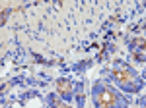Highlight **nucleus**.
<instances>
[{
  "mask_svg": "<svg viewBox=\"0 0 146 108\" xmlns=\"http://www.w3.org/2000/svg\"><path fill=\"white\" fill-rule=\"evenodd\" d=\"M100 77L109 81L117 89H121L127 95H136L142 93L146 89V79L144 75L136 70L135 66H131L125 58H115L109 66H105L100 72Z\"/></svg>",
  "mask_w": 146,
  "mask_h": 108,
  "instance_id": "1",
  "label": "nucleus"
},
{
  "mask_svg": "<svg viewBox=\"0 0 146 108\" xmlns=\"http://www.w3.org/2000/svg\"><path fill=\"white\" fill-rule=\"evenodd\" d=\"M90 98L94 108H131L133 106V97L123 93L121 89L105 81V79H96L90 87Z\"/></svg>",
  "mask_w": 146,
  "mask_h": 108,
  "instance_id": "2",
  "label": "nucleus"
},
{
  "mask_svg": "<svg viewBox=\"0 0 146 108\" xmlns=\"http://www.w3.org/2000/svg\"><path fill=\"white\" fill-rule=\"evenodd\" d=\"M53 91L64 102L72 104L74 108H84V91H86V81L84 79L56 77L53 81Z\"/></svg>",
  "mask_w": 146,
  "mask_h": 108,
  "instance_id": "3",
  "label": "nucleus"
},
{
  "mask_svg": "<svg viewBox=\"0 0 146 108\" xmlns=\"http://www.w3.org/2000/svg\"><path fill=\"white\" fill-rule=\"evenodd\" d=\"M129 54L135 64H146V37L135 35L129 39Z\"/></svg>",
  "mask_w": 146,
  "mask_h": 108,
  "instance_id": "4",
  "label": "nucleus"
},
{
  "mask_svg": "<svg viewBox=\"0 0 146 108\" xmlns=\"http://www.w3.org/2000/svg\"><path fill=\"white\" fill-rule=\"evenodd\" d=\"M43 100H45V106H47V108H74L72 104H68V102H64V100H62V98L58 97V95H56L55 91L47 93Z\"/></svg>",
  "mask_w": 146,
  "mask_h": 108,
  "instance_id": "5",
  "label": "nucleus"
},
{
  "mask_svg": "<svg viewBox=\"0 0 146 108\" xmlns=\"http://www.w3.org/2000/svg\"><path fill=\"white\" fill-rule=\"evenodd\" d=\"M136 104H138V108H146V93H142V95L138 97Z\"/></svg>",
  "mask_w": 146,
  "mask_h": 108,
  "instance_id": "6",
  "label": "nucleus"
},
{
  "mask_svg": "<svg viewBox=\"0 0 146 108\" xmlns=\"http://www.w3.org/2000/svg\"><path fill=\"white\" fill-rule=\"evenodd\" d=\"M2 108H12V104H4V106H2Z\"/></svg>",
  "mask_w": 146,
  "mask_h": 108,
  "instance_id": "7",
  "label": "nucleus"
},
{
  "mask_svg": "<svg viewBox=\"0 0 146 108\" xmlns=\"http://www.w3.org/2000/svg\"><path fill=\"white\" fill-rule=\"evenodd\" d=\"M142 75H144V77H146V68H144V74H142Z\"/></svg>",
  "mask_w": 146,
  "mask_h": 108,
  "instance_id": "8",
  "label": "nucleus"
},
{
  "mask_svg": "<svg viewBox=\"0 0 146 108\" xmlns=\"http://www.w3.org/2000/svg\"><path fill=\"white\" fill-rule=\"evenodd\" d=\"M43 108H47V106H43Z\"/></svg>",
  "mask_w": 146,
  "mask_h": 108,
  "instance_id": "9",
  "label": "nucleus"
}]
</instances>
